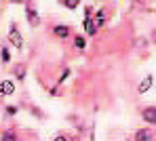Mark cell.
I'll return each mask as SVG.
<instances>
[{
	"label": "cell",
	"instance_id": "277c9868",
	"mask_svg": "<svg viewBox=\"0 0 156 141\" xmlns=\"http://www.w3.org/2000/svg\"><path fill=\"white\" fill-rule=\"evenodd\" d=\"M135 141H154V133L150 129H139L135 133Z\"/></svg>",
	"mask_w": 156,
	"mask_h": 141
},
{
	"label": "cell",
	"instance_id": "4fadbf2b",
	"mask_svg": "<svg viewBox=\"0 0 156 141\" xmlns=\"http://www.w3.org/2000/svg\"><path fill=\"white\" fill-rule=\"evenodd\" d=\"M63 6H68V9H76L78 2H63Z\"/></svg>",
	"mask_w": 156,
	"mask_h": 141
},
{
	"label": "cell",
	"instance_id": "7a4b0ae2",
	"mask_svg": "<svg viewBox=\"0 0 156 141\" xmlns=\"http://www.w3.org/2000/svg\"><path fill=\"white\" fill-rule=\"evenodd\" d=\"M26 13H27V21H30V26H32V28H36V26L40 23V17H38L36 9H34L32 4H26Z\"/></svg>",
	"mask_w": 156,
	"mask_h": 141
},
{
	"label": "cell",
	"instance_id": "7c38bea8",
	"mask_svg": "<svg viewBox=\"0 0 156 141\" xmlns=\"http://www.w3.org/2000/svg\"><path fill=\"white\" fill-rule=\"evenodd\" d=\"M2 61H4V63H9V61H11V53H9V49H6V46L2 49Z\"/></svg>",
	"mask_w": 156,
	"mask_h": 141
},
{
	"label": "cell",
	"instance_id": "30bf717a",
	"mask_svg": "<svg viewBox=\"0 0 156 141\" xmlns=\"http://www.w3.org/2000/svg\"><path fill=\"white\" fill-rule=\"evenodd\" d=\"M74 46H78V49H84V38H82V36H76V38H74Z\"/></svg>",
	"mask_w": 156,
	"mask_h": 141
},
{
	"label": "cell",
	"instance_id": "8fae6325",
	"mask_svg": "<svg viewBox=\"0 0 156 141\" xmlns=\"http://www.w3.org/2000/svg\"><path fill=\"white\" fill-rule=\"evenodd\" d=\"M2 141H15V133H13V131H6V133L2 135Z\"/></svg>",
	"mask_w": 156,
	"mask_h": 141
},
{
	"label": "cell",
	"instance_id": "52a82bcc",
	"mask_svg": "<svg viewBox=\"0 0 156 141\" xmlns=\"http://www.w3.org/2000/svg\"><path fill=\"white\" fill-rule=\"evenodd\" d=\"M152 80H154L152 76H146V78H144V80L139 82V86H137V91H139L141 95H144V93H148V91L152 88Z\"/></svg>",
	"mask_w": 156,
	"mask_h": 141
},
{
	"label": "cell",
	"instance_id": "6da1fadb",
	"mask_svg": "<svg viewBox=\"0 0 156 141\" xmlns=\"http://www.w3.org/2000/svg\"><path fill=\"white\" fill-rule=\"evenodd\" d=\"M9 40L13 42V46H15V49H23V40H21V34H19V29H17V26H15V23L11 26V32H9Z\"/></svg>",
	"mask_w": 156,
	"mask_h": 141
},
{
	"label": "cell",
	"instance_id": "8992f818",
	"mask_svg": "<svg viewBox=\"0 0 156 141\" xmlns=\"http://www.w3.org/2000/svg\"><path fill=\"white\" fill-rule=\"evenodd\" d=\"M141 118L148 122V124H156V108H146L141 112Z\"/></svg>",
	"mask_w": 156,
	"mask_h": 141
},
{
	"label": "cell",
	"instance_id": "5bb4252c",
	"mask_svg": "<svg viewBox=\"0 0 156 141\" xmlns=\"http://www.w3.org/2000/svg\"><path fill=\"white\" fill-rule=\"evenodd\" d=\"M53 141H68V139H66L63 135H59V137H55V139H53Z\"/></svg>",
	"mask_w": 156,
	"mask_h": 141
},
{
	"label": "cell",
	"instance_id": "ba28073f",
	"mask_svg": "<svg viewBox=\"0 0 156 141\" xmlns=\"http://www.w3.org/2000/svg\"><path fill=\"white\" fill-rule=\"evenodd\" d=\"M53 32H55V36H59V38H68V36H70V28H68V26H55Z\"/></svg>",
	"mask_w": 156,
	"mask_h": 141
},
{
	"label": "cell",
	"instance_id": "3957f363",
	"mask_svg": "<svg viewBox=\"0 0 156 141\" xmlns=\"http://www.w3.org/2000/svg\"><path fill=\"white\" fill-rule=\"evenodd\" d=\"M13 93H15V82H13V80L0 82V95H2V97H9V95H13Z\"/></svg>",
	"mask_w": 156,
	"mask_h": 141
},
{
	"label": "cell",
	"instance_id": "5b68a950",
	"mask_svg": "<svg viewBox=\"0 0 156 141\" xmlns=\"http://www.w3.org/2000/svg\"><path fill=\"white\" fill-rule=\"evenodd\" d=\"M84 26H87V34H89V36H95V34H97V28H95V23H93V19H91V9H87Z\"/></svg>",
	"mask_w": 156,
	"mask_h": 141
},
{
	"label": "cell",
	"instance_id": "9c48e42d",
	"mask_svg": "<svg viewBox=\"0 0 156 141\" xmlns=\"http://www.w3.org/2000/svg\"><path fill=\"white\" fill-rule=\"evenodd\" d=\"M105 23V13L104 11H99L97 13V21H95V28H99V26H104Z\"/></svg>",
	"mask_w": 156,
	"mask_h": 141
}]
</instances>
